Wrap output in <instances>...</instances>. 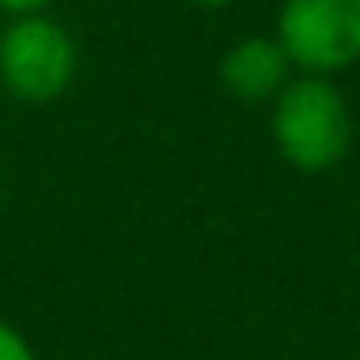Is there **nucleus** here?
<instances>
[{"label":"nucleus","mask_w":360,"mask_h":360,"mask_svg":"<svg viewBox=\"0 0 360 360\" xmlns=\"http://www.w3.org/2000/svg\"><path fill=\"white\" fill-rule=\"evenodd\" d=\"M195 9H225V5H238V0H187Z\"/></svg>","instance_id":"nucleus-7"},{"label":"nucleus","mask_w":360,"mask_h":360,"mask_svg":"<svg viewBox=\"0 0 360 360\" xmlns=\"http://www.w3.org/2000/svg\"><path fill=\"white\" fill-rule=\"evenodd\" d=\"M292 77H297V68L276 34H246L233 47H225V56L217 64L221 89L246 106H263V102L271 106Z\"/></svg>","instance_id":"nucleus-4"},{"label":"nucleus","mask_w":360,"mask_h":360,"mask_svg":"<svg viewBox=\"0 0 360 360\" xmlns=\"http://www.w3.org/2000/svg\"><path fill=\"white\" fill-rule=\"evenodd\" d=\"M56 0H0V13L5 18H30V13H47Z\"/></svg>","instance_id":"nucleus-6"},{"label":"nucleus","mask_w":360,"mask_h":360,"mask_svg":"<svg viewBox=\"0 0 360 360\" xmlns=\"http://www.w3.org/2000/svg\"><path fill=\"white\" fill-rule=\"evenodd\" d=\"M77 39L51 13L9 18L5 34H0V85L26 106L60 102L77 81Z\"/></svg>","instance_id":"nucleus-2"},{"label":"nucleus","mask_w":360,"mask_h":360,"mask_svg":"<svg viewBox=\"0 0 360 360\" xmlns=\"http://www.w3.org/2000/svg\"><path fill=\"white\" fill-rule=\"evenodd\" d=\"M356 140L347 94L335 77L297 72L271 102V144L297 174H326L343 165Z\"/></svg>","instance_id":"nucleus-1"},{"label":"nucleus","mask_w":360,"mask_h":360,"mask_svg":"<svg viewBox=\"0 0 360 360\" xmlns=\"http://www.w3.org/2000/svg\"><path fill=\"white\" fill-rule=\"evenodd\" d=\"M276 39L297 72L339 77L360 64V0H284Z\"/></svg>","instance_id":"nucleus-3"},{"label":"nucleus","mask_w":360,"mask_h":360,"mask_svg":"<svg viewBox=\"0 0 360 360\" xmlns=\"http://www.w3.org/2000/svg\"><path fill=\"white\" fill-rule=\"evenodd\" d=\"M0 360H39L34 343L5 318H0Z\"/></svg>","instance_id":"nucleus-5"}]
</instances>
